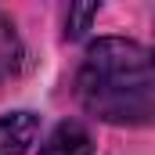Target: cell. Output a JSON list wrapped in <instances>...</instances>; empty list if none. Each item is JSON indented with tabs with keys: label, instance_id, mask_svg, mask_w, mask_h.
<instances>
[{
	"label": "cell",
	"instance_id": "7a4b0ae2",
	"mask_svg": "<svg viewBox=\"0 0 155 155\" xmlns=\"http://www.w3.org/2000/svg\"><path fill=\"white\" fill-rule=\"evenodd\" d=\"M36 130H40V123L33 112L0 116V155H22L36 141Z\"/></svg>",
	"mask_w": 155,
	"mask_h": 155
},
{
	"label": "cell",
	"instance_id": "6da1fadb",
	"mask_svg": "<svg viewBox=\"0 0 155 155\" xmlns=\"http://www.w3.org/2000/svg\"><path fill=\"white\" fill-rule=\"evenodd\" d=\"M79 105L116 126H155V51L137 40H97L76 72Z\"/></svg>",
	"mask_w": 155,
	"mask_h": 155
},
{
	"label": "cell",
	"instance_id": "3957f363",
	"mask_svg": "<svg viewBox=\"0 0 155 155\" xmlns=\"http://www.w3.org/2000/svg\"><path fill=\"white\" fill-rule=\"evenodd\" d=\"M40 155H94V141L83 123H58L40 144Z\"/></svg>",
	"mask_w": 155,
	"mask_h": 155
},
{
	"label": "cell",
	"instance_id": "277c9868",
	"mask_svg": "<svg viewBox=\"0 0 155 155\" xmlns=\"http://www.w3.org/2000/svg\"><path fill=\"white\" fill-rule=\"evenodd\" d=\"M18 61H22V43H18V33L11 25V18L0 15V83L11 79L18 72Z\"/></svg>",
	"mask_w": 155,
	"mask_h": 155
},
{
	"label": "cell",
	"instance_id": "5b68a950",
	"mask_svg": "<svg viewBox=\"0 0 155 155\" xmlns=\"http://www.w3.org/2000/svg\"><path fill=\"white\" fill-rule=\"evenodd\" d=\"M97 15V4H76V7H69V18H65V33L69 36H79L87 25H90V18Z\"/></svg>",
	"mask_w": 155,
	"mask_h": 155
}]
</instances>
